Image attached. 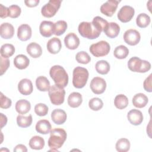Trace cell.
<instances>
[{
  "instance_id": "1",
  "label": "cell",
  "mask_w": 152,
  "mask_h": 152,
  "mask_svg": "<svg viewBox=\"0 0 152 152\" xmlns=\"http://www.w3.org/2000/svg\"><path fill=\"white\" fill-rule=\"evenodd\" d=\"M49 75L58 87L64 88L68 85V75L62 66L57 65L52 66L49 71Z\"/></svg>"
},
{
  "instance_id": "2",
  "label": "cell",
  "mask_w": 152,
  "mask_h": 152,
  "mask_svg": "<svg viewBox=\"0 0 152 152\" xmlns=\"http://www.w3.org/2000/svg\"><path fill=\"white\" fill-rule=\"evenodd\" d=\"M66 132L62 128H55L50 131L48 145L52 149L61 148L66 139Z\"/></svg>"
},
{
  "instance_id": "3",
  "label": "cell",
  "mask_w": 152,
  "mask_h": 152,
  "mask_svg": "<svg viewBox=\"0 0 152 152\" xmlns=\"http://www.w3.org/2000/svg\"><path fill=\"white\" fill-rule=\"evenodd\" d=\"M78 30L80 35L88 39H94L97 38L101 34V31L98 29L92 22H81L78 27Z\"/></svg>"
},
{
  "instance_id": "4",
  "label": "cell",
  "mask_w": 152,
  "mask_h": 152,
  "mask_svg": "<svg viewBox=\"0 0 152 152\" xmlns=\"http://www.w3.org/2000/svg\"><path fill=\"white\" fill-rule=\"evenodd\" d=\"M88 71L83 67L77 66L73 70L72 73V84L74 87L77 88H83L88 78Z\"/></svg>"
},
{
  "instance_id": "5",
  "label": "cell",
  "mask_w": 152,
  "mask_h": 152,
  "mask_svg": "<svg viewBox=\"0 0 152 152\" xmlns=\"http://www.w3.org/2000/svg\"><path fill=\"white\" fill-rule=\"evenodd\" d=\"M128 68L133 72L144 73L148 71L151 68V64L145 60L134 56L129 59L128 62Z\"/></svg>"
},
{
  "instance_id": "6",
  "label": "cell",
  "mask_w": 152,
  "mask_h": 152,
  "mask_svg": "<svg viewBox=\"0 0 152 152\" xmlns=\"http://www.w3.org/2000/svg\"><path fill=\"white\" fill-rule=\"evenodd\" d=\"M49 96L51 103L55 105H60L64 102L65 91L56 84L52 85L49 90Z\"/></svg>"
},
{
  "instance_id": "7",
  "label": "cell",
  "mask_w": 152,
  "mask_h": 152,
  "mask_svg": "<svg viewBox=\"0 0 152 152\" xmlns=\"http://www.w3.org/2000/svg\"><path fill=\"white\" fill-rule=\"evenodd\" d=\"M110 49V45L104 40H101L96 43H93L89 48L90 53L96 57H101L107 55Z\"/></svg>"
},
{
  "instance_id": "8",
  "label": "cell",
  "mask_w": 152,
  "mask_h": 152,
  "mask_svg": "<svg viewBox=\"0 0 152 152\" xmlns=\"http://www.w3.org/2000/svg\"><path fill=\"white\" fill-rule=\"evenodd\" d=\"M62 1L61 0H50L45 4L41 10V13L43 16L50 18L54 16L61 7Z\"/></svg>"
},
{
  "instance_id": "9",
  "label": "cell",
  "mask_w": 152,
  "mask_h": 152,
  "mask_svg": "<svg viewBox=\"0 0 152 152\" xmlns=\"http://www.w3.org/2000/svg\"><path fill=\"white\" fill-rule=\"evenodd\" d=\"M90 87L94 94H100L104 92L106 88V83L103 78L96 77L91 80Z\"/></svg>"
},
{
  "instance_id": "10",
  "label": "cell",
  "mask_w": 152,
  "mask_h": 152,
  "mask_svg": "<svg viewBox=\"0 0 152 152\" xmlns=\"http://www.w3.org/2000/svg\"><path fill=\"white\" fill-rule=\"evenodd\" d=\"M124 39L126 43L131 46L137 45L141 39L140 33L134 29L127 30L124 34Z\"/></svg>"
},
{
  "instance_id": "11",
  "label": "cell",
  "mask_w": 152,
  "mask_h": 152,
  "mask_svg": "<svg viewBox=\"0 0 152 152\" xmlns=\"http://www.w3.org/2000/svg\"><path fill=\"white\" fill-rule=\"evenodd\" d=\"M135 14L133 7L129 5L123 6L118 13V19L122 23H127L131 20Z\"/></svg>"
},
{
  "instance_id": "12",
  "label": "cell",
  "mask_w": 152,
  "mask_h": 152,
  "mask_svg": "<svg viewBox=\"0 0 152 152\" xmlns=\"http://www.w3.org/2000/svg\"><path fill=\"white\" fill-rule=\"evenodd\" d=\"M120 1L108 0L100 7V11L107 17H112L115 12Z\"/></svg>"
},
{
  "instance_id": "13",
  "label": "cell",
  "mask_w": 152,
  "mask_h": 152,
  "mask_svg": "<svg viewBox=\"0 0 152 152\" xmlns=\"http://www.w3.org/2000/svg\"><path fill=\"white\" fill-rule=\"evenodd\" d=\"M39 31L42 36L45 37H49L54 34V23L50 21H43L39 26Z\"/></svg>"
},
{
  "instance_id": "14",
  "label": "cell",
  "mask_w": 152,
  "mask_h": 152,
  "mask_svg": "<svg viewBox=\"0 0 152 152\" xmlns=\"http://www.w3.org/2000/svg\"><path fill=\"white\" fill-rule=\"evenodd\" d=\"M18 89L20 93L23 95H29L33 90V84L30 80L24 78L20 81L18 84Z\"/></svg>"
},
{
  "instance_id": "15",
  "label": "cell",
  "mask_w": 152,
  "mask_h": 152,
  "mask_svg": "<svg viewBox=\"0 0 152 152\" xmlns=\"http://www.w3.org/2000/svg\"><path fill=\"white\" fill-rule=\"evenodd\" d=\"M65 46L71 50L76 49L80 45V39L74 33H68L64 38Z\"/></svg>"
},
{
  "instance_id": "16",
  "label": "cell",
  "mask_w": 152,
  "mask_h": 152,
  "mask_svg": "<svg viewBox=\"0 0 152 152\" xmlns=\"http://www.w3.org/2000/svg\"><path fill=\"white\" fill-rule=\"evenodd\" d=\"M127 118L131 124L139 125L143 121V115L140 110L134 109L129 111L127 114Z\"/></svg>"
},
{
  "instance_id": "17",
  "label": "cell",
  "mask_w": 152,
  "mask_h": 152,
  "mask_svg": "<svg viewBox=\"0 0 152 152\" xmlns=\"http://www.w3.org/2000/svg\"><path fill=\"white\" fill-rule=\"evenodd\" d=\"M31 28L27 24L20 25L17 30V37L21 41H27L31 37Z\"/></svg>"
},
{
  "instance_id": "18",
  "label": "cell",
  "mask_w": 152,
  "mask_h": 152,
  "mask_svg": "<svg viewBox=\"0 0 152 152\" xmlns=\"http://www.w3.org/2000/svg\"><path fill=\"white\" fill-rule=\"evenodd\" d=\"M67 115L66 112L61 109H54L51 113V119L56 125L63 124L66 120Z\"/></svg>"
},
{
  "instance_id": "19",
  "label": "cell",
  "mask_w": 152,
  "mask_h": 152,
  "mask_svg": "<svg viewBox=\"0 0 152 152\" xmlns=\"http://www.w3.org/2000/svg\"><path fill=\"white\" fill-rule=\"evenodd\" d=\"M14 34V28L9 23H4L0 26V35L2 38L9 39L13 37Z\"/></svg>"
},
{
  "instance_id": "20",
  "label": "cell",
  "mask_w": 152,
  "mask_h": 152,
  "mask_svg": "<svg viewBox=\"0 0 152 152\" xmlns=\"http://www.w3.org/2000/svg\"><path fill=\"white\" fill-rule=\"evenodd\" d=\"M46 47L49 53L52 54H56L59 52L62 48L61 40L58 37H54L49 40L47 43Z\"/></svg>"
},
{
  "instance_id": "21",
  "label": "cell",
  "mask_w": 152,
  "mask_h": 152,
  "mask_svg": "<svg viewBox=\"0 0 152 152\" xmlns=\"http://www.w3.org/2000/svg\"><path fill=\"white\" fill-rule=\"evenodd\" d=\"M103 31L109 38H115L120 32V27L116 23L110 22L107 24Z\"/></svg>"
},
{
  "instance_id": "22",
  "label": "cell",
  "mask_w": 152,
  "mask_h": 152,
  "mask_svg": "<svg viewBox=\"0 0 152 152\" xmlns=\"http://www.w3.org/2000/svg\"><path fill=\"white\" fill-rule=\"evenodd\" d=\"M26 50L29 55L33 58H37L42 54V47L36 42H31L26 48Z\"/></svg>"
},
{
  "instance_id": "23",
  "label": "cell",
  "mask_w": 152,
  "mask_h": 152,
  "mask_svg": "<svg viewBox=\"0 0 152 152\" xmlns=\"http://www.w3.org/2000/svg\"><path fill=\"white\" fill-rule=\"evenodd\" d=\"M52 126L50 122L46 119L39 121L36 125V130L38 133L42 134H48L51 131Z\"/></svg>"
},
{
  "instance_id": "24",
  "label": "cell",
  "mask_w": 152,
  "mask_h": 152,
  "mask_svg": "<svg viewBox=\"0 0 152 152\" xmlns=\"http://www.w3.org/2000/svg\"><path fill=\"white\" fill-rule=\"evenodd\" d=\"M148 102V99L146 95L143 93H137L132 98L133 105L138 108L145 107Z\"/></svg>"
},
{
  "instance_id": "25",
  "label": "cell",
  "mask_w": 152,
  "mask_h": 152,
  "mask_svg": "<svg viewBox=\"0 0 152 152\" xmlns=\"http://www.w3.org/2000/svg\"><path fill=\"white\" fill-rule=\"evenodd\" d=\"M83 102L81 94L78 92L71 93L68 97V105L73 108L79 107Z\"/></svg>"
},
{
  "instance_id": "26",
  "label": "cell",
  "mask_w": 152,
  "mask_h": 152,
  "mask_svg": "<svg viewBox=\"0 0 152 152\" xmlns=\"http://www.w3.org/2000/svg\"><path fill=\"white\" fill-rule=\"evenodd\" d=\"M29 64V59L26 55L23 54L17 55L14 59V66L19 69H24L26 68Z\"/></svg>"
},
{
  "instance_id": "27",
  "label": "cell",
  "mask_w": 152,
  "mask_h": 152,
  "mask_svg": "<svg viewBox=\"0 0 152 152\" xmlns=\"http://www.w3.org/2000/svg\"><path fill=\"white\" fill-rule=\"evenodd\" d=\"M30 103L27 100L21 99L15 103V110L19 114H26L30 111Z\"/></svg>"
},
{
  "instance_id": "28",
  "label": "cell",
  "mask_w": 152,
  "mask_h": 152,
  "mask_svg": "<svg viewBox=\"0 0 152 152\" xmlns=\"http://www.w3.org/2000/svg\"><path fill=\"white\" fill-rule=\"evenodd\" d=\"M36 86L40 91H48L50 87L49 81L45 76H39L36 78Z\"/></svg>"
},
{
  "instance_id": "29",
  "label": "cell",
  "mask_w": 152,
  "mask_h": 152,
  "mask_svg": "<svg viewBox=\"0 0 152 152\" xmlns=\"http://www.w3.org/2000/svg\"><path fill=\"white\" fill-rule=\"evenodd\" d=\"M44 139L38 135L33 137L29 141V146L31 149L34 150H41L45 146Z\"/></svg>"
},
{
  "instance_id": "30",
  "label": "cell",
  "mask_w": 152,
  "mask_h": 152,
  "mask_svg": "<svg viewBox=\"0 0 152 152\" xmlns=\"http://www.w3.org/2000/svg\"><path fill=\"white\" fill-rule=\"evenodd\" d=\"M114 104L116 108L124 109L128 104V99L124 94H118L115 98Z\"/></svg>"
},
{
  "instance_id": "31",
  "label": "cell",
  "mask_w": 152,
  "mask_h": 152,
  "mask_svg": "<svg viewBox=\"0 0 152 152\" xmlns=\"http://www.w3.org/2000/svg\"><path fill=\"white\" fill-rule=\"evenodd\" d=\"M96 71L102 75L107 74L110 70V65L107 61L100 60L97 62L95 65Z\"/></svg>"
},
{
  "instance_id": "32",
  "label": "cell",
  "mask_w": 152,
  "mask_h": 152,
  "mask_svg": "<svg viewBox=\"0 0 152 152\" xmlns=\"http://www.w3.org/2000/svg\"><path fill=\"white\" fill-rule=\"evenodd\" d=\"M151 20L148 15L145 13H141L136 18V24L140 28H145L150 23Z\"/></svg>"
},
{
  "instance_id": "33",
  "label": "cell",
  "mask_w": 152,
  "mask_h": 152,
  "mask_svg": "<svg viewBox=\"0 0 152 152\" xmlns=\"http://www.w3.org/2000/svg\"><path fill=\"white\" fill-rule=\"evenodd\" d=\"M15 52V48L12 44L5 43L1 48V56L5 58H8L13 55Z\"/></svg>"
},
{
  "instance_id": "34",
  "label": "cell",
  "mask_w": 152,
  "mask_h": 152,
  "mask_svg": "<svg viewBox=\"0 0 152 152\" xmlns=\"http://www.w3.org/2000/svg\"><path fill=\"white\" fill-rule=\"evenodd\" d=\"M33 121L31 115H29L27 116L23 115H18L17 117V123L18 126L21 128H27L30 126Z\"/></svg>"
},
{
  "instance_id": "35",
  "label": "cell",
  "mask_w": 152,
  "mask_h": 152,
  "mask_svg": "<svg viewBox=\"0 0 152 152\" xmlns=\"http://www.w3.org/2000/svg\"><path fill=\"white\" fill-rule=\"evenodd\" d=\"M129 141L125 138L119 139L116 143V149L119 152H126L130 148Z\"/></svg>"
},
{
  "instance_id": "36",
  "label": "cell",
  "mask_w": 152,
  "mask_h": 152,
  "mask_svg": "<svg viewBox=\"0 0 152 152\" xmlns=\"http://www.w3.org/2000/svg\"><path fill=\"white\" fill-rule=\"evenodd\" d=\"M129 54L128 49L124 45H119L117 46L113 52V55L115 58L122 59L127 57Z\"/></svg>"
},
{
  "instance_id": "37",
  "label": "cell",
  "mask_w": 152,
  "mask_h": 152,
  "mask_svg": "<svg viewBox=\"0 0 152 152\" xmlns=\"http://www.w3.org/2000/svg\"><path fill=\"white\" fill-rule=\"evenodd\" d=\"M55 26V31L54 34L56 36H61L63 34L66 30L67 29V23L64 20H59L54 23Z\"/></svg>"
},
{
  "instance_id": "38",
  "label": "cell",
  "mask_w": 152,
  "mask_h": 152,
  "mask_svg": "<svg viewBox=\"0 0 152 152\" xmlns=\"http://www.w3.org/2000/svg\"><path fill=\"white\" fill-rule=\"evenodd\" d=\"M88 106L90 109L94 111H97L103 107V102L100 98L94 97L89 100Z\"/></svg>"
},
{
  "instance_id": "39",
  "label": "cell",
  "mask_w": 152,
  "mask_h": 152,
  "mask_svg": "<svg viewBox=\"0 0 152 152\" xmlns=\"http://www.w3.org/2000/svg\"><path fill=\"white\" fill-rule=\"evenodd\" d=\"M75 59L78 63L83 64H87L89 63L91 61V58L90 55L84 51L78 52L76 54Z\"/></svg>"
},
{
  "instance_id": "40",
  "label": "cell",
  "mask_w": 152,
  "mask_h": 152,
  "mask_svg": "<svg viewBox=\"0 0 152 152\" xmlns=\"http://www.w3.org/2000/svg\"><path fill=\"white\" fill-rule=\"evenodd\" d=\"M92 23L101 31H103L104 28L106 27L107 24L109 23L106 20L103 19L101 17L96 16L95 17L92 21Z\"/></svg>"
},
{
  "instance_id": "41",
  "label": "cell",
  "mask_w": 152,
  "mask_h": 152,
  "mask_svg": "<svg viewBox=\"0 0 152 152\" xmlns=\"http://www.w3.org/2000/svg\"><path fill=\"white\" fill-rule=\"evenodd\" d=\"M34 112L36 115L40 116H43L48 114V107L44 103H37L34 106Z\"/></svg>"
},
{
  "instance_id": "42",
  "label": "cell",
  "mask_w": 152,
  "mask_h": 152,
  "mask_svg": "<svg viewBox=\"0 0 152 152\" xmlns=\"http://www.w3.org/2000/svg\"><path fill=\"white\" fill-rule=\"evenodd\" d=\"M9 10V17L12 18H17L20 16L21 10V8L17 5H11L8 7Z\"/></svg>"
},
{
  "instance_id": "43",
  "label": "cell",
  "mask_w": 152,
  "mask_h": 152,
  "mask_svg": "<svg viewBox=\"0 0 152 152\" xmlns=\"http://www.w3.org/2000/svg\"><path fill=\"white\" fill-rule=\"evenodd\" d=\"M0 101H1V104L0 106L2 109H8L10 107H11L12 102L11 100L5 96L2 93H0Z\"/></svg>"
},
{
  "instance_id": "44",
  "label": "cell",
  "mask_w": 152,
  "mask_h": 152,
  "mask_svg": "<svg viewBox=\"0 0 152 152\" xmlns=\"http://www.w3.org/2000/svg\"><path fill=\"white\" fill-rule=\"evenodd\" d=\"M0 61H1V75H3L6 71L8 69V68L10 66V60L8 58H3L1 56L0 57Z\"/></svg>"
},
{
  "instance_id": "45",
  "label": "cell",
  "mask_w": 152,
  "mask_h": 152,
  "mask_svg": "<svg viewBox=\"0 0 152 152\" xmlns=\"http://www.w3.org/2000/svg\"><path fill=\"white\" fill-rule=\"evenodd\" d=\"M151 74H150L148 77L145 78L143 83V87L145 91L148 92L152 91V87H151Z\"/></svg>"
},
{
  "instance_id": "46",
  "label": "cell",
  "mask_w": 152,
  "mask_h": 152,
  "mask_svg": "<svg viewBox=\"0 0 152 152\" xmlns=\"http://www.w3.org/2000/svg\"><path fill=\"white\" fill-rule=\"evenodd\" d=\"M0 16L2 18L9 17L8 8L4 6L2 4H0Z\"/></svg>"
},
{
  "instance_id": "47",
  "label": "cell",
  "mask_w": 152,
  "mask_h": 152,
  "mask_svg": "<svg viewBox=\"0 0 152 152\" xmlns=\"http://www.w3.org/2000/svg\"><path fill=\"white\" fill-rule=\"evenodd\" d=\"M39 0H28L25 1L24 3L26 5V6L28 7H34L39 4Z\"/></svg>"
},
{
  "instance_id": "48",
  "label": "cell",
  "mask_w": 152,
  "mask_h": 152,
  "mask_svg": "<svg viewBox=\"0 0 152 152\" xmlns=\"http://www.w3.org/2000/svg\"><path fill=\"white\" fill-rule=\"evenodd\" d=\"M14 151L15 152H26L27 151V147H26V145H23V144H18L15 146V147L14 148Z\"/></svg>"
},
{
  "instance_id": "49",
  "label": "cell",
  "mask_w": 152,
  "mask_h": 152,
  "mask_svg": "<svg viewBox=\"0 0 152 152\" xmlns=\"http://www.w3.org/2000/svg\"><path fill=\"white\" fill-rule=\"evenodd\" d=\"M1 114V128H2L3 126L6 125L7 122V118L5 115H4L3 113H0Z\"/></svg>"
}]
</instances>
